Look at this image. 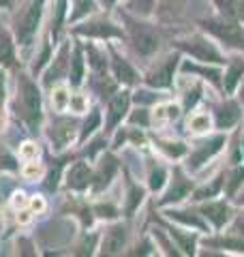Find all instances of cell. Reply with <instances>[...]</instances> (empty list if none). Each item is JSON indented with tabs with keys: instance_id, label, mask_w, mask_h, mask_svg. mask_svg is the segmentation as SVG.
I'll return each mask as SVG.
<instances>
[{
	"instance_id": "24",
	"label": "cell",
	"mask_w": 244,
	"mask_h": 257,
	"mask_svg": "<svg viewBox=\"0 0 244 257\" xmlns=\"http://www.w3.org/2000/svg\"><path fill=\"white\" fill-rule=\"evenodd\" d=\"M73 128H75L73 122H62L58 128H56V138H58L60 144H67L73 138Z\"/></svg>"
},
{
	"instance_id": "7",
	"label": "cell",
	"mask_w": 244,
	"mask_h": 257,
	"mask_svg": "<svg viewBox=\"0 0 244 257\" xmlns=\"http://www.w3.org/2000/svg\"><path fill=\"white\" fill-rule=\"evenodd\" d=\"M176 60H178V58H174V56H169V58H167L165 62L159 64V67L150 73L148 84H150V86H157V88H163V86H169V84H172L174 69H176Z\"/></svg>"
},
{
	"instance_id": "38",
	"label": "cell",
	"mask_w": 244,
	"mask_h": 257,
	"mask_svg": "<svg viewBox=\"0 0 244 257\" xmlns=\"http://www.w3.org/2000/svg\"><path fill=\"white\" fill-rule=\"evenodd\" d=\"M30 206H32V210H35V212H41V210L45 208V202H43L41 197H35V199L30 202Z\"/></svg>"
},
{
	"instance_id": "22",
	"label": "cell",
	"mask_w": 244,
	"mask_h": 257,
	"mask_svg": "<svg viewBox=\"0 0 244 257\" xmlns=\"http://www.w3.org/2000/svg\"><path fill=\"white\" fill-rule=\"evenodd\" d=\"M69 99H71V94L67 92V88H56L54 94H52V101H54V105L58 107V109H64L69 105Z\"/></svg>"
},
{
	"instance_id": "44",
	"label": "cell",
	"mask_w": 244,
	"mask_h": 257,
	"mask_svg": "<svg viewBox=\"0 0 244 257\" xmlns=\"http://www.w3.org/2000/svg\"><path fill=\"white\" fill-rule=\"evenodd\" d=\"M116 3V0H103V5H113Z\"/></svg>"
},
{
	"instance_id": "23",
	"label": "cell",
	"mask_w": 244,
	"mask_h": 257,
	"mask_svg": "<svg viewBox=\"0 0 244 257\" xmlns=\"http://www.w3.org/2000/svg\"><path fill=\"white\" fill-rule=\"evenodd\" d=\"M81 73H84V60H81V54L75 52V56H73V73H71L73 84L81 82Z\"/></svg>"
},
{
	"instance_id": "26",
	"label": "cell",
	"mask_w": 244,
	"mask_h": 257,
	"mask_svg": "<svg viewBox=\"0 0 244 257\" xmlns=\"http://www.w3.org/2000/svg\"><path fill=\"white\" fill-rule=\"evenodd\" d=\"M69 105H71L73 111H86L88 101H86V96H84V94H73L71 99H69Z\"/></svg>"
},
{
	"instance_id": "6",
	"label": "cell",
	"mask_w": 244,
	"mask_h": 257,
	"mask_svg": "<svg viewBox=\"0 0 244 257\" xmlns=\"http://www.w3.org/2000/svg\"><path fill=\"white\" fill-rule=\"evenodd\" d=\"M125 240H127V229L122 225H113L105 231V238H103V253L105 255H118L125 246Z\"/></svg>"
},
{
	"instance_id": "3",
	"label": "cell",
	"mask_w": 244,
	"mask_h": 257,
	"mask_svg": "<svg viewBox=\"0 0 244 257\" xmlns=\"http://www.w3.org/2000/svg\"><path fill=\"white\" fill-rule=\"evenodd\" d=\"M182 47L193 56V58H197L201 62H223L221 54L216 52V47L203 37H191L189 41L182 43Z\"/></svg>"
},
{
	"instance_id": "12",
	"label": "cell",
	"mask_w": 244,
	"mask_h": 257,
	"mask_svg": "<svg viewBox=\"0 0 244 257\" xmlns=\"http://www.w3.org/2000/svg\"><path fill=\"white\" fill-rule=\"evenodd\" d=\"M238 118H240V111H238L235 103H225V105L216 111V124L221 128H229L231 124L238 122Z\"/></svg>"
},
{
	"instance_id": "18",
	"label": "cell",
	"mask_w": 244,
	"mask_h": 257,
	"mask_svg": "<svg viewBox=\"0 0 244 257\" xmlns=\"http://www.w3.org/2000/svg\"><path fill=\"white\" fill-rule=\"evenodd\" d=\"M79 32H84V35H99V37H116L118 30L111 28L109 24H92L90 28H81Z\"/></svg>"
},
{
	"instance_id": "21",
	"label": "cell",
	"mask_w": 244,
	"mask_h": 257,
	"mask_svg": "<svg viewBox=\"0 0 244 257\" xmlns=\"http://www.w3.org/2000/svg\"><path fill=\"white\" fill-rule=\"evenodd\" d=\"M13 58V47H11V41L7 37L5 30H0V62L3 60H11Z\"/></svg>"
},
{
	"instance_id": "43",
	"label": "cell",
	"mask_w": 244,
	"mask_h": 257,
	"mask_svg": "<svg viewBox=\"0 0 244 257\" xmlns=\"http://www.w3.org/2000/svg\"><path fill=\"white\" fill-rule=\"evenodd\" d=\"M240 101L244 103V84H242V88H240Z\"/></svg>"
},
{
	"instance_id": "45",
	"label": "cell",
	"mask_w": 244,
	"mask_h": 257,
	"mask_svg": "<svg viewBox=\"0 0 244 257\" xmlns=\"http://www.w3.org/2000/svg\"><path fill=\"white\" fill-rule=\"evenodd\" d=\"M238 3H240V7H242V9H244V0H238Z\"/></svg>"
},
{
	"instance_id": "42",
	"label": "cell",
	"mask_w": 244,
	"mask_h": 257,
	"mask_svg": "<svg viewBox=\"0 0 244 257\" xmlns=\"http://www.w3.org/2000/svg\"><path fill=\"white\" fill-rule=\"evenodd\" d=\"M30 221V214H26V212H24L22 216H20V223H28Z\"/></svg>"
},
{
	"instance_id": "8",
	"label": "cell",
	"mask_w": 244,
	"mask_h": 257,
	"mask_svg": "<svg viewBox=\"0 0 244 257\" xmlns=\"http://www.w3.org/2000/svg\"><path fill=\"white\" fill-rule=\"evenodd\" d=\"M225 144V140L223 138H216V140H212V142H206V144H201L199 148H195L193 150V155H191V167L195 170V167H199V165H203L206 161L214 155V152H218L221 150V146Z\"/></svg>"
},
{
	"instance_id": "40",
	"label": "cell",
	"mask_w": 244,
	"mask_h": 257,
	"mask_svg": "<svg viewBox=\"0 0 244 257\" xmlns=\"http://www.w3.org/2000/svg\"><path fill=\"white\" fill-rule=\"evenodd\" d=\"M96 212H101V216H113V208L111 206H99Z\"/></svg>"
},
{
	"instance_id": "1",
	"label": "cell",
	"mask_w": 244,
	"mask_h": 257,
	"mask_svg": "<svg viewBox=\"0 0 244 257\" xmlns=\"http://www.w3.org/2000/svg\"><path fill=\"white\" fill-rule=\"evenodd\" d=\"M201 26L225 43H229L233 47H244V32L235 22H229V18L227 20H206V22H201Z\"/></svg>"
},
{
	"instance_id": "9",
	"label": "cell",
	"mask_w": 244,
	"mask_h": 257,
	"mask_svg": "<svg viewBox=\"0 0 244 257\" xmlns=\"http://www.w3.org/2000/svg\"><path fill=\"white\" fill-rule=\"evenodd\" d=\"M201 212L206 214L216 227H223V225L227 223V219H229V214H231L229 206H227L225 202H210V204H206L201 208Z\"/></svg>"
},
{
	"instance_id": "20",
	"label": "cell",
	"mask_w": 244,
	"mask_h": 257,
	"mask_svg": "<svg viewBox=\"0 0 244 257\" xmlns=\"http://www.w3.org/2000/svg\"><path fill=\"white\" fill-rule=\"evenodd\" d=\"M189 126L193 128L195 133H203L210 128V118L208 114H193L191 120H189Z\"/></svg>"
},
{
	"instance_id": "19",
	"label": "cell",
	"mask_w": 244,
	"mask_h": 257,
	"mask_svg": "<svg viewBox=\"0 0 244 257\" xmlns=\"http://www.w3.org/2000/svg\"><path fill=\"white\" fill-rule=\"evenodd\" d=\"M113 172H116V161H113L111 157H107V161H103V165H101V172H99V184L96 187H103V184H107L109 178L113 176Z\"/></svg>"
},
{
	"instance_id": "27",
	"label": "cell",
	"mask_w": 244,
	"mask_h": 257,
	"mask_svg": "<svg viewBox=\"0 0 244 257\" xmlns=\"http://www.w3.org/2000/svg\"><path fill=\"white\" fill-rule=\"evenodd\" d=\"M182 5H184V0H163V3H161V11L163 13H174V11H180Z\"/></svg>"
},
{
	"instance_id": "4",
	"label": "cell",
	"mask_w": 244,
	"mask_h": 257,
	"mask_svg": "<svg viewBox=\"0 0 244 257\" xmlns=\"http://www.w3.org/2000/svg\"><path fill=\"white\" fill-rule=\"evenodd\" d=\"M20 99H22V109H24V116H26L30 122H35L39 118V111H41V96L37 86H32L30 82L24 79L22 82V90H20Z\"/></svg>"
},
{
	"instance_id": "28",
	"label": "cell",
	"mask_w": 244,
	"mask_h": 257,
	"mask_svg": "<svg viewBox=\"0 0 244 257\" xmlns=\"http://www.w3.org/2000/svg\"><path fill=\"white\" fill-rule=\"evenodd\" d=\"M92 0H75V15L73 18H81L86 11H90Z\"/></svg>"
},
{
	"instance_id": "41",
	"label": "cell",
	"mask_w": 244,
	"mask_h": 257,
	"mask_svg": "<svg viewBox=\"0 0 244 257\" xmlns=\"http://www.w3.org/2000/svg\"><path fill=\"white\" fill-rule=\"evenodd\" d=\"M140 3H142V7H144L142 11H150V7H152L154 0H140Z\"/></svg>"
},
{
	"instance_id": "2",
	"label": "cell",
	"mask_w": 244,
	"mask_h": 257,
	"mask_svg": "<svg viewBox=\"0 0 244 257\" xmlns=\"http://www.w3.org/2000/svg\"><path fill=\"white\" fill-rule=\"evenodd\" d=\"M129 30H131V41H133L135 50L140 52V54L150 56V54L157 52V47H159V35L148 26V24H131Z\"/></svg>"
},
{
	"instance_id": "10",
	"label": "cell",
	"mask_w": 244,
	"mask_h": 257,
	"mask_svg": "<svg viewBox=\"0 0 244 257\" xmlns=\"http://www.w3.org/2000/svg\"><path fill=\"white\" fill-rule=\"evenodd\" d=\"M127 109H129V94L120 92L113 96L109 103V126H113L118 120H122V116L127 114Z\"/></svg>"
},
{
	"instance_id": "30",
	"label": "cell",
	"mask_w": 244,
	"mask_h": 257,
	"mask_svg": "<svg viewBox=\"0 0 244 257\" xmlns=\"http://www.w3.org/2000/svg\"><path fill=\"white\" fill-rule=\"evenodd\" d=\"M172 216H176V219H180V221H184L186 225H193V227H203V223L197 219V216H182V212H172Z\"/></svg>"
},
{
	"instance_id": "25",
	"label": "cell",
	"mask_w": 244,
	"mask_h": 257,
	"mask_svg": "<svg viewBox=\"0 0 244 257\" xmlns=\"http://www.w3.org/2000/svg\"><path fill=\"white\" fill-rule=\"evenodd\" d=\"M218 189H221V178H216L210 187H203L201 191H197L195 193V197L197 199H208V197H214L216 193H218Z\"/></svg>"
},
{
	"instance_id": "33",
	"label": "cell",
	"mask_w": 244,
	"mask_h": 257,
	"mask_svg": "<svg viewBox=\"0 0 244 257\" xmlns=\"http://www.w3.org/2000/svg\"><path fill=\"white\" fill-rule=\"evenodd\" d=\"M24 176H26V178H39V176H41V167L37 163H30V165L24 167Z\"/></svg>"
},
{
	"instance_id": "11",
	"label": "cell",
	"mask_w": 244,
	"mask_h": 257,
	"mask_svg": "<svg viewBox=\"0 0 244 257\" xmlns=\"http://www.w3.org/2000/svg\"><path fill=\"white\" fill-rule=\"evenodd\" d=\"M69 187L73 189H84L88 182H90V170H88L86 163H75L69 172Z\"/></svg>"
},
{
	"instance_id": "17",
	"label": "cell",
	"mask_w": 244,
	"mask_h": 257,
	"mask_svg": "<svg viewBox=\"0 0 244 257\" xmlns=\"http://www.w3.org/2000/svg\"><path fill=\"white\" fill-rule=\"evenodd\" d=\"M113 71H116V77L120 79V82H125V84H133L135 79H137L135 71H133L131 67H129V64H127L125 60H120V58L113 60Z\"/></svg>"
},
{
	"instance_id": "34",
	"label": "cell",
	"mask_w": 244,
	"mask_h": 257,
	"mask_svg": "<svg viewBox=\"0 0 244 257\" xmlns=\"http://www.w3.org/2000/svg\"><path fill=\"white\" fill-rule=\"evenodd\" d=\"M142 202V191L140 189H133L131 191V204H129V210H133V208Z\"/></svg>"
},
{
	"instance_id": "5",
	"label": "cell",
	"mask_w": 244,
	"mask_h": 257,
	"mask_svg": "<svg viewBox=\"0 0 244 257\" xmlns=\"http://www.w3.org/2000/svg\"><path fill=\"white\" fill-rule=\"evenodd\" d=\"M39 18H41L39 5L30 7V9L22 15L20 26H18V39H20V43L26 45V43L32 41V37H35V32H37V26H39Z\"/></svg>"
},
{
	"instance_id": "16",
	"label": "cell",
	"mask_w": 244,
	"mask_h": 257,
	"mask_svg": "<svg viewBox=\"0 0 244 257\" xmlns=\"http://www.w3.org/2000/svg\"><path fill=\"white\" fill-rule=\"evenodd\" d=\"M212 3L216 5V9L229 20L238 18V15L242 13V7H240L238 0H212Z\"/></svg>"
},
{
	"instance_id": "37",
	"label": "cell",
	"mask_w": 244,
	"mask_h": 257,
	"mask_svg": "<svg viewBox=\"0 0 244 257\" xmlns=\"http://www.w3.org/2000/svg\"><path fill=\"white\" fill-rule=\"evenodd\" d=\"M90 56H92V58H94V60H92V64H94V67H96V69H99V71H101V69L105 67V62H103V58H101V56H99V54H96V50H90Z\"/></svg>"
},
{
	"instance_id": "32",
	"label": "cell",
	"mask_w": 244,
	"mask_h": 257,
	"mask_svg": "<svg viewBox=\"0 0 244 257\" xmlns=\"http://www.w3.org/2000/svg\"><path fill=\"white\" fill-rule=\"evenodd\" d=\"M242 180H244V170H238L233 176H231V182H229V193H235V189L242 184Z\"/></svg>"
},
{
	"instance_id": "46",
	"label": "cell",
	"mask_w": 244,
	"mask_h": 257,
	"mask_svg": "<svg viewBox=\"0 0 244 257\" xmlns=\"http://www.w3.org/2000/svg\"><path fill=\"white\" fill-rule=\"evenodd\" d=\"M240 202H244V195H242V197H240Z\"/></svg>"
},
{
	"instance_id": "15",
	"label": "cell",
	"mask_w": 244,
	"mask_h": 257,
	"mask_svg": "<svg viewBox=\"0 0 244 257\" xmlns=\"http://www.w3.org/2000/svg\"><path fill=\"white\" fill-rule=\"evenodd\" d=\"M178 118V107L176 105H159L157 109H154V114H152V122H157V124H163V122H172V120Z\"/></svg>"
},
{
	"instance_id": "39",
	"label": "cell",
	"mask_w": 244,
	"mask_h": 257,
	"mask_svg": "<svg viewBox=\"0 0 244 257\" xmlns=\"http://www.w3.org/2000/svg\"><path fill=\"white\" fill-rule=\"evenodd\" d=\"M24 204H26V195H24V193H15V197H13V206H15V208H22Z\"/></svg>"
},
{
	"instance_id": "29",
	"label": "cell",
	"mask_w": 244,
	"mask_h": 257,
	"mask_svg": "<svg viewBox=\"0 0 244 257\" xmlns=\"http://www.w3.org/2000/svg\"><path fill=\"white\" fill-rule=\"evenodd\" d=\"M20 155L24 157V159H37V155H39V148L35 146V144H24L22 146V150H20Z\"/></svg>"
},
{
	"instance_id": "13",
	"label": "cell",
	"mask_w": 244,
	"mask_h": 257,
	"mask_svg": "<svg viewBox=\"0 0 244 257\" xmlns=\"http://www.w3.org/2000/svg\"><path fill=\"white\" fill-rule=\"evenodd\" d=\"M189 191H191V182L184 178L182 174H176V180H174V187L169 189V193L165 195V199L163 202H178V199H182L189 195Z\"/></svg>"
},
{
	"instance_id": "31",
	"label": "cell",
	"mask_w": 244,
	"mask_h": 257,
	"mask_svg": "<svg viewBox=\"0 0 244 257\" xmlns=\"http://www.w3.org/2000/svg\"><path fill=\"white\" fill-rule=\"evenodd\" d=\"M163 180H165V172H163V170H157V172L152 174V178H150V187H152L154 191L161 189V187H163Z\"/></svg>"
},
{
	"instance_id": "35",
	"label": "cell",
	"mask_w": 244,
	"mask_h": 257,
	"mask_svg": "<svg viewBox=\"0 0 244 257\" xmlns=\"http://www.w3.org/2000/svg\"><path fill=\"white\" fill-rule=\"evenodd\" d=\"M233 234L244 236V214H240L238 219H235V223H233Z\"/></svg>"
},
{
	"instance_id": "14",
	"label": "cell",
	"mask_w": 244,
	"mask_h": 257,
	"mask_svg": "<svg viewBox=\"0 0 244 257\" xmlns=\"http://www.w3.org/2000/svg\"><path fill=\"white\" fill-rule=\"evenodd\" d=\"M242 73H244V62H242L240 58H235V60L231 62V67L227 69V73H225V90H227V92H231L233 88H235V84L240 82Z\"/></svg>"
},
{
	"instance_id": "36",
	"label": "cell",
	"mask_w": 244,
	"mask_h": 257,
	"mask_svg": "<svg viewBox=\"0 0 244 257\" xmlns=\"http://www.w3.org/2000/svg\"><path fill=\"white\" fill-rule=\"evenodd\" d=\"M96 124H99V114H92V118H90V122H86V131H84V135H88V133H92Z\"/></svg>"
}]
</instances>
